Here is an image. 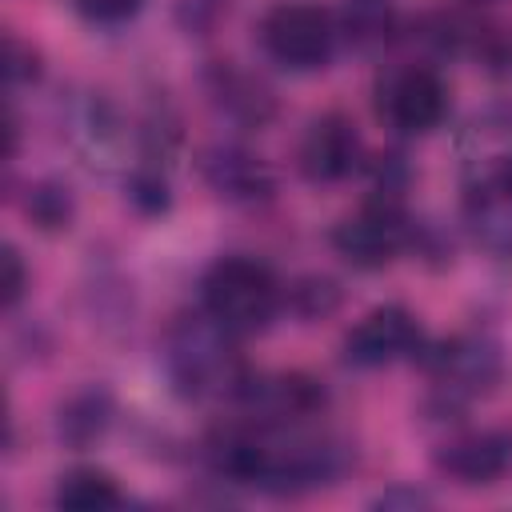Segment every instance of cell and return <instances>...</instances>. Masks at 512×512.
I'll return each mask as SVG.
<instances>
[{
  "instance_id": "7",
  "label": "cell",
  "mask_w": 512,
  "mask_h": 512,
  "mask_svg": "<svg viewBox=\"0 0 512 512\" xmlns=\"http://www.w3.org/2000/svg\"><path fill=\"white\" fill-rule=\"evenodd\" d=\"M464 224L492 256H512V156L476 160L464 184Z\"/></svg>"
},
{
  "instance_id": "21",
  "label": "cell",
  "mask_w": 512,
  "mask_h": 512,
  "mask_svg": "<svg viewBox=\"0 0 512 512\" xmlns=\"http://www.w3.org/2000/svg\"><path fill=\"white\" fill-rule=\"evenodd\" d=\"M4 76H8V88H24V84H36L40 80V52L32 44H24L20 36H8L4 40Z\"/></svg>"
},
{
  "instance_id": "3",
  "label": "cell",
  "mask_w": 512,
  "mask_h": 512,
  "mask_svg": "<svg viewBox=\"0 0 512 512\" xmlns=\"http://www.w3.org/2000/svg\"><path fill=\"white\" fill-rule=\"evenodd\" d=\"M200 308L232 336H252L276 320L284 288L256 256H220L200 276Z\"/></svg>"
},
{
  "instance_id": "1",
  "label": "cell",
  "mask_w": 512,
  "mask_h": 512,
  "mask_svg": "<svg viewBox=\"0 0 512 512\" xmlns=\"http://www.w3.org/2000/svg\"><path fill=\"white\" fill-rule=\"evenodd\" d=\"M232 332L220 328L204 308L200 312H184L168 324L164 332V372L168 384L176 388V396L184 400H212V396H236V388L244 384L248 368L232 348Z\"/></svg>"
},
{
  "instance_id": "8",
  "label": "cell",
  "mask_w": 512,
  "mask_h": 512,
  "mask_svg": "<svg viewBox=\"0 0 512 512\" xmlns=\"http://www.w3.org/2000/svg\"><path fill=\"white\" fill-rule=\"evenodd\" d=\"M424 328L404 304H380L364 312L348 332H344V364L352 368H388L400 360H416L424 352Z\"/></svg>"
},
{
  "instance_id": "23",
  "label": "cell",
  "mask_w": 512,
  "mask_h": 512,
  "mask_svg": "<svg viewBox=\"0 0 512 512\" xmlns=\"http://www.w3.org/2000/svg\"><path fill=\"white\" fill-rule=\"evenodd\" d=\"M0 264H4V280H0L4 308H16V304H20V296H24V288H28V268H24V260H20L16 244H4Z\"/></svg>"
},
{
  "instance_id": "13",
  "label": "cell",
  "mask_w": 512,
  "mask_h": 512,
  "mask_svg": "<svg viewBox=\"0 0 512 512\" xmlns=\"http://www.w3.org/2000/svg\"><path fill=\"white\" fill-rule=\"evenodd\" d=\"M204 92H208L212 108L240 128H264L276 116L272 88L260 76L236 68V60H212L204 68Z\"/></svg>"
},
{
  "instance_id": "16",
  "label": "cell",
  "mask_w": 512,
  "mask_h": 512,
  "mask_svg": "<svg viewBox=\"0 0 512 512\" xmlns=\"http://www.w3.org/2000/svg\"><path fill=\"white\" fill-rule=\"evenodd\" d=\"M56 504L60 508H76V512H100V508H116L120 504V488L104 468H68L56 480Z\"/></svg>"
},
{
  "instance_id": "5",
  "label": "cell",
  "mask_w": 512,
  "mask_h": 512,
  "mask_svg": "<svg viewBox=\"0 0 512 512\" xmlns=\"http://www.w3.org/2000/svg\"><path fill=\"white\" fill-rule=\"evenodd\" d=\"M412 244H416V224L396 196H372L332 228L336 256H344L360 272H376L392 264Z\"/></svg>"
},
{
  "instance_id": "9",
  "label": "cell",
  "mask_w": 512,
  "mask_h": 512,
  "mask_svg": "<svg viewBox=\"0 0 512 512\" xmlns=\"http://www.w3.org/2000/svg\"><path fill=\"white\" fill-rule=\"evenodd\" d=\"M252 424L264 428H296L324 412L328 392L320 380L304 372H272V376H244V384L232 396Z\"/></svg>"
},
{
  "instance_id": "6",
  "label": "cell",
  "mask_w": 512,
  "mask_h": 512,
  "mask_svg": "<svg viewBox=\"0 0 512 512\" xmlns=\"http://www.w3.org/2000/svg\"><path fill=\"white\" fill-rule=\"evenodd\" d=\"M376 112L404 136H428L448 112V88L432 64H392L376 80Z\"/></svg>"
},
{
  "instance_id": "12",
  "label": "cell",
  "mask_w": 512,
  "mask_h": 512,
  "mask_svg": "<svg viewBox=\"0 0 512 512\" xmlns=\"http://www.w3.org/2000/svg\"><path fill=\"white\" fill-rule=\"evenodd\" d=\"M436 468L464 484V488H484V484H496L508 464H512V436L496 432V428H464V432H452L440 448H436Z\"/></svg>"
},
{
  "instance_id": "11",
  "label": "cell",
  "mask_w": 512,
  "mask_h": 512,
  "mask_svg": "<svg viewBox=\"0 0 512 512\" xmlns=\"http://www.w3.org/2000/svg\"><path fill=\"white\" fill-rule=\"evenodd\" d=\"M360 164H364V140L344 112L316 116L296 144V168L308 184H340Z\"/></svg>"
},
{
  "instance_id": "20",
  "label": "cell",
  "mask_w": 512,
  "mask_h": 512,
  "mask_svg": "<svg viewBox=\"0 0 512 512\" xmlns=\"http://www.w3.org/2000/svg\"><path fill=\"white\" fill-rule=\"evenodd\" d=\"M228 8H232V0H176L172 16L184 36H212L216 24L228 16Z\"/></svg>"
},
{
  "instance_id": "22",
  "label": "cell",
  "mask_w": 512,
  "mask_h": 512,
  "mask_svg": "<svg viewBox=\"0 0 512 512\" xmlns=\"http://www.w3.org/2000/svg\"><path fill=\"white\" fill-rule=\"evenodd\" d=\"M72 4L92 24H124L144 8V0H72Z\"/></svg>"
},
{
  "instance_id": "14",
  "label": "cell",
  "mask_w": 512,
  "mask_h": 512,
  "mask_svg": "<svg viewBox=\"0 0 512 512\" xmlns=\"http://www.w3.org/2000/svg\"><path fill=\"white\" fill-rule=\"evenodd\" d=\"M112 416H116L112 392L100 388V384H88V388L72 392V396L60 404L56 436H60V444L84 452V448H92L96 440H104V432L112 428Z\"/></svg>"
},
{
  "instance_id": "18",
  "label": "cell",
  "mask_w": 512,
  "mask_h": 512,
  "mask_svg": "<svg viewBox=\"0 0 512 512\" xmlns=\"http://www.w3.org/2000/svg\"><path fill=\"white\" fill-rule=\"evenodd\" d=\"M124 192H128V204H132L140 216H160V212H168V204H172L168 176H164V168H160L152 156L128 172Z\"/></svg>"
},
{
  "instance_id": "4",
  "label": "cell",
  "mask_w": 512,
  "mask_h": 512,
  "mask_svg": "<svg viewBox=\"0 0 512 512\" xmlns=\"http://www.w3.org/2000/svg\"><path fill=\"white\" fill-rule=\"evenodd\" d=\"M256 40L272 64H280L288 72H316L332 60L340 28H336V16L320 4L284 0L260 16Z\"/></svg>"
},
{
  "instance_id": "10",
  "label": "cell",
  "mask_w": 512,
  "mask_h": 512,
  "mask_svg": "<svg viewBox=\"0 0 512 512\" xmlns=\"http://www.w3.org/2000/svg\"><path fill=\"white\" fill-rule=\"evenodd\" d=\"M196 172L208 184V192L224 204L252 208V204L272 200V192H276V172L268 168V160L236 140H216V144L200 148Z\"/></svg>"
},
{
  "instance_id": "15",
  "label": "cell",
  "mask_w": 512,
  "mask_h": 512,
  "mask_svg": "<svg viewBox=\"0 0 512 512\" xmlns=\"http://www.w3.org/2000/svg\"><path fill=\"white\" fill-rule=\"evenodd\" d=\"M336 28L356 52H380L400 36V20L388 0H344Z\"/></svg>"
},
{
  "instance_id": "2",
  "label": "cell",
  "mask_w": 512,
  "mask_h": 512,
  "mask_svg": "<svg viewBox=\"0 0 512 512\" xmlns=\"http://www.w3.org/2000/svg\"><path fill=\"white\" fill-rule=\"evenodd\" d=\"M432 380L428 408L440 420H460V412L488 396L504 380V348L488 332H460L440 344H424L416 356Z\"/></svg>"
},
{
  "instance_id": "17",
  "label": "cell",
  "mask_w": 512,
  "mask_h": 512,
  "mask_svg": "<svg viewBox=\"0 0 512 512\" xmlns=\"http://www.w3.org/2000/svg\"><path fill=\"white\" fill-rule=\"evenodd\" d=\"M24 212H28V220H32L40 232H60V228L72 224L76 200H72L68 184H60V180H36V184H28V192H24Z\"/></svg>"
},
{
  "instance_id": "19",
  "label": "cell",
  "mask_w": 512,
  "mask_h": 512,
  "mask_svg": "<svg viewBox=\"0 0 512 512\" xmlns=\"http://www.w3.org/2000/svg\"><path fill=\"white\" fill-rule=\"evenodd\" d=\"M340 300H344V292H340V284L328 280V276H304V280H296V284L284 292V304H288L300 320H324V316H332V312L340 308Z\"/></svg>"
},
{
  "instance_id": "24",
  "label": "cell",
  "mask_w": 512,
  "mask_h": 512,
  "mask_svg": "<svg viewBox=\"0 0 512 512\" xmlns=\"http://www.w3.org/2000/svg\"><path fill=\"white\" fill-rule=\"evenodd\" d=\"M428 504H432V496L416 484H392L372 500V508H384V512H416V508H428Z\"/></svg>"
}]
</instances>
